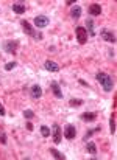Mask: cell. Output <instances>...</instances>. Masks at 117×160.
<instances>
[{
    "label": "cell",
    "instance_id": "6da1fadb",
    "mask_svg": "<svg viewBox=\"0 0 117 160\" xmlns=\"http://www.w3.org/2000/svg\"><path fill=\"white\" fill-rule=\"evenodd\" d=\"M95 78H97V81L102 84V87H103V90L105 92H113L114 90V79L109 76V75H106L105 72H98L97 75H95Z\"/></svg>",
    "mask_w": 117,
    "mask_h": 160
},
{
    "label": "cell",
    "instance_id": "7a4b0ae2",
    "mask_svg": "<svg viewBox=\"0 0 117 160\" xmlns=\"http://www.w3.org/2000/svg\"><path fill=\"white\" fill-rule=\"evenodd\" d=\"M20 25H22L24 31H25V33H27L30 38H33L35 41H41V39H42V34H41L39 31H36V30H35V28H33V27H31V25H30L27 20H24V19H22V20H20Z\"/></svg>",
    "mask_w": 117,
    "mask_h": 160
},
{
    "label": "cell",
    "instance_id": "3957f363",
    "mask_svg": "<svg viewBox=\"0 0 117 160\" xmlns=\"http://www.w3.org/2000/svg\"><path fill=\"white\" fill-rule=\"evenodd\" d=\"M19 45H20L19 41H5V42L2 44V50L8 54H16Z\"/></svg>",
    "mask_w": 117,
    "mask_h": 160
},
{
    "label": "cell",
    "instance_id": "277c9868",
    "mask_svg": "<svg viewBox=\"0 0 117 160\" xmlns=\"http://www.w3.org/2000/svg\"><path fill=\"white\" fill-rule=\"evenodd\" d=\"M75 36H77V41H78V44H81V45H84L86 42H88V31L84 30V27H77L75 28Z\"/></svg>",
    "mask_w": 117,
    "mask_h": 160
},
{
    "label": "cell",
    "instance_id": "5b68a950",
    "mask_svg": "<svg viewBox=\"0 0 117 160\" xmlns=\"http://www.w3.org/2000/svg\"><path fill=\"white\" fill-rule=\"evenodd\" d=\"M33 23H35L36 28H45V27H49L50 19H49L47 16H44V14H39V16H36V17L33 19Z\"/></svg>",
    "mask_w": 117,
    "mask_h": 160
},
{
    "label": "cell",
    "instance_id": "8992f818",
    "mask_svg": "<svg viewBox=\"0 0 117 160\" xmlns=\"http://www.w3.org/2000/svg\"><path fill=\"white\" fill-rule=\"evenodd\" d=\"M100 36H102L106 42H109V44H116V33H114L113 30L102 28V30H100Z\"/></svg>",
    "mask_w": 117,
    "mask_h": 160
},
{
    "label": "cell",
    "instance_id": "52a82bcc",
    "mask_svg": "<svg viewBox=\"0 0 117 160\" xmlns=\"http://www.w3.org/2000/svg\"><path fill=\"white\" fill-rule=\"evenodd\" d=\"M62 135H64V138H67V140H73V138L77 137V128H75L73 124H66L64 129H62Z\"/></svg>",
    "mask_w": 117,
    "mask_h": 160
},
{
    "label": "cell",
    "instance_id": "ba28073f",
    "mask_svg": "<svg viewBox=\"0 0 117 160\" xmlns=\"http://www.w3.org/2000/svg\"><path fill=\"white\" fill-rule=\"evenodd\" d=\"M52 135H53V143L59 145L61 140H62V129L59 128V124H56V123L52 126Z\"/></svg>",
    "mask_w": 117,
    "mask_h": 160
},
{
    "label": "cell",
    "instance_id": "9c48e42d",
    "mask_svg": "<svg viewBox=\"0 0 117 160\" xmlns=\"http://www.w3.org/2000/svg\"><path fill=\"white\" fill-rule=\"evenodd\" d=\"M30 93H31V98L33 100H39L42 97V87L39 84H33L30 87Z\"/></svg>",
    "mask_w": 117,
    "mask_h": 160
},
{
    "label": "cell",
    "instance_id": "30bf717a",
    "mask_svg": "<svg viewBox=\"0 0 117 160\" xmlns=\"http://www.w3.org/2000/svg\"><path fill=\"white\" fill-rule=\"evenodd\" d=\"M50 90H52L53 97L58 98V100H61V98L64 97V95H62V90H61V87H59V84L56 81H52V82H50Z\"/></svg>",
    "mask_w": 117,
    "mask_h": 160
},
{
    "label": "cell",
    "instance_id": "8fae6325",
    "mask_svg": "<svg viewBox=\"0 0 117 160\" xmlns=\"http://www.w3.org/2000/svg\"><path fill=\"white\" fill-rule=\"evenodd\" d=\"M44 68H45V70H49V72L56 73V72H59V64H58V62H55V61L47 59V61L44 62Z\"/></svg>",
    "mask_w": 117,
    "mask_h": 160
},
{
    "label": "cell",
    "instance_id": "7c38bea8",
    "mask_svg": "<svg viewBox=\"0 0 117 160\" xmlns=\"http://www.w3.org/2000/svg\"><path fill=\"white\" fill-rule=\"evenodd\" d=\"M80 118L86 123H92V121L97 120V112H84V113H81Z\"/></svg>",
    "mask_w": 117,
    "mask_h": 160
},
{
    "label": "cell",
    "instance_id": "4fadbf2b",
    "mask_svg": "<svg viewBox=\"0 0 117 160\" xmlns=\"http://www.w3.org/2000/svg\"><path fill=\"white\" fill-rule=\"evenodd\" d=\"M88 12H89V16H100L102 14V6L98 5V3H92L91 6H89V9H88Z\"/></svg>",
    "mask_w": 117,
    "mask_h": 160
},
{
    "label": "cell",
    "instance_id": "5bb4252c",
    "mask_svg": "<svg viewBox=\"0 0 117 160\" xmlns=\"http://www.w3.org/2000/svg\"><path fill=\"white\" fill-rule=\"evenodd\" d=\"M86 149H88V152L92 156V159L94 160L97 159V145H95L94 142H88V143H86Z\"/></svg>",
    "mask_w": 117,
    "mask_h": 160
},
{
    "label": "cell",
    "instance_id": "9a60e30c",
    "mask_svg": "<svg viewBox=\"0 0 117 160\" xmlns=\"http://www.w3.org/2000/svg\"><path fill=\"white\" fill-rule=\"evenodd\" d=\"M11 8H13V11H14L16 14H19V16H20V14H24V12L27 11V6H25L24 3H13V5H11Z\"/></svg>",
    "mask_w": 117,
    "mask_h": 160
},
{
    "label": "cell",
    "instance_id": "2e32d148",
    "mask_svg": "<svg viewBox=\"0 0 117 160\" xmlns=\"http://www.w3.org/2000/svg\"><path fill=\"white\" fill-rule=\"evenodd\" d=\"M84 30L88 31V34H89L91 38L95 36V31H94V20H92V19H86V27H84Z\"/></svg>",
    "mask_w": 117,
    "mask_h": 160
},
{
    "label": "cell",
    "instance_id": "e0dca14e",
    "mask_svg": "<svg viewBox=\"0 0 117 160\" xmlns=\"http://www.w3.org/2000/svg\"><path fill=\"white\" fill-rule=\"evenodd\" d=\"M70 17L75 19V20H78V19L81 17V6H78V5L72 6V9H70Z\"/></svg>",
    "mask_w": 117,
    "mask_h": 160
},
{
    "label": "cell",
    "instance_id": "ac0fdd59",
    "mask_svg": "<svg viewBox=\"0 0 117 160\" xmlns=\"http://www.w3.org/2000/svg\"><path fill=\"white\" fill-rule=\"evenodd\" d=\"M102 131V126H97V128H94V129H88V132L84 134V137H83V142H88L94 134H98Z\"/></svg>",
    "mask_w": 117,
    "mask_h": 160
},
{
    "label": "cell",
    "instance_id": "d6986e66",
    "mask_svg": "<svg viewBox=\"0 0 117 160\" xmlns=\"http://www.w3.org/2000/svg\"><path fill=\"white\" fill-rule=\"evenodd\" d=\"M50 154L56 160H66V156H64L62 152H59L58 149H55V148H50Z\"/></svg>",
    "mask_w": 117,
    "mask_h": 160
},
{
    "label": "cell",
    "instance_id": "ffe728a7",
    "mask_svg": "<svg viewBox=\"0 0 117 160\" xmlns=\"http://www.w3.org/2000/svg\"><path fill=\"white\" fill-rule=\"evenodd\" d=\"M39 131H41V135H42L44 138H49V137H50V132H52V131H50V128H49V126L42 124V126L39 128Z\"/></svg>",
    "mask_w": 117,
    "mask_h": 160
},
{
    "label": "cell",
    "instance_id": "44dd1931",
    "mask_svg": "<svg viewBox=\"0 0 117 160\" xmlns=\"http://www.w3.org/2000/svg\"><path fill=\"white\" fill-rule=\"evenodd\" d=\"M84 104V101L83 100H80V98H72L70 101H69V106L70 107H80Z\"/></svg>",
    "mask_w": 117,
    "mask_h": 160
},
{
    "label": "cell",
    "instance_id": "7402d4cb",
    "mask_svg": "<svg viewBox=\"0 0 117 160\" xmlns=\"http://www.w3.org/2000/svg\"><path fill=\"white\" fill-rule=\"evenodd\" d=\"M109 132H111V135L116 134V118H114V115L109 118Z\"/></svg>",
    "mask_w": 117,
    "mask_h": 160
},
{
    "label": "cell",
    "instance_id": "603a6c76",
    "mask_svg": "<svg viewBox=\"0 0 117 160\" xmlns=\"http://www.w3.org/2000/svg\"><path fill=\"white\" fill-rule=\"evenodd\" d=\"M16 65H17V62H16V61H11V62H6L3 68H5L6 72H11L13 68H16Z\"/></svg>",
    "mask_w": 117,
    "mask_h": 160
},
{
    "label": "cell",
    "instance_id": "cb8c5ba5",
    "mask_svg": "<svg viewBox=\"0 0 117 160\" xmlns=\"http://www.w3.org/2000/svg\"><path fill=\"white\" fill-rule=\"evenodd\" d=\"M24 118H27V120L35 118V112H33L31 109H25V110H24Z\"/></svg>",
    "mask_w": 117,
    "mask_h": 160
},
{
    "label": "cell",
    "instance_id": "d4e9b609",
    "mask_svg": "<svg viewBox=\"0 0 117 160\" xmlns=\"http://www.w3.org/2000/svg\"><path fill=\"white\" fill-rule=\"evenodd\" d=\"M0 143L6 145V134H5V131H0Z\"/></svg>",
    "mask_w": 117,
    "mask_h": 160
},
{
    "label": "cell",
    "instance_id": "484cf974",
    "mask_svg": "<svg viewBox=\"0 0 117 160\" xmlns=\"http://www.w3.org/2000/svg\"><path fill=\"white\" fill-rule=\"evenodd\" d=\"M3 115H6V110H5V106L0 103V117H3Z\"/></svg>",
    "mask_w": 117,
    "mask_h": 160
},
{
    "label": "cell",
    "instance_id": "4316f807",
    "mask_svg": "<svg viewBox=\"0 0 117 160\" xmlns=\"http://www.w3.org/2000/svg\"><path fill=\"white\" fill-rule=\"evenodd\" d=\"M27 129H28V131H33V129H35V126H33V123H31L30 120H28V123H27Z\"/></svg>",
    "mask_w": 117,
    "mask_h": 160
},
{
    "label": "cell",
    "instance_id": "83f0119b",
    "mask_svg": "<svg viewBox=\"0 0 117 160\" xmlns=\"http://www.w3.org/2000/svg\"><path fill=\"white\" fill-rule=\"evenodd\" d=\"M78 82H80L81 86H84V87H89V86H88V82H86L84 79H78Z\"/></svg>",
    "mask_w": 117,
    "mask_h": 160
},
{
    "label": "cell",
    "instance_id": "f1b7e54d",
    "mask_svg": "<svg viewBox=\"0 0 117 160\" xmlns=\"http://www.w3.org/2000/svg\"><path fill=\"white\" fill-rule=\"evenodd\" d=\"M114 50H111V48H109V58H113V59H114Z\"/></svg>",
    "mask_w": 117,
    "mask_h": 160
},
{
    "label": "cell",
    "instance_id": "f546056e",
    "mask_svg": "<svg viewBox=\"0 0 117 160\" xmlns=\"http://www.w3.org/2000/svg\"><path fill=\"white\" fill-rule=\"evenodd\" d=\"M66 5H69V6H70V5H75V2H73V0H67V2H66Z\"/></svg>",
    "mask_w": 117,
    "mask_h": 160
}]
</instances>
